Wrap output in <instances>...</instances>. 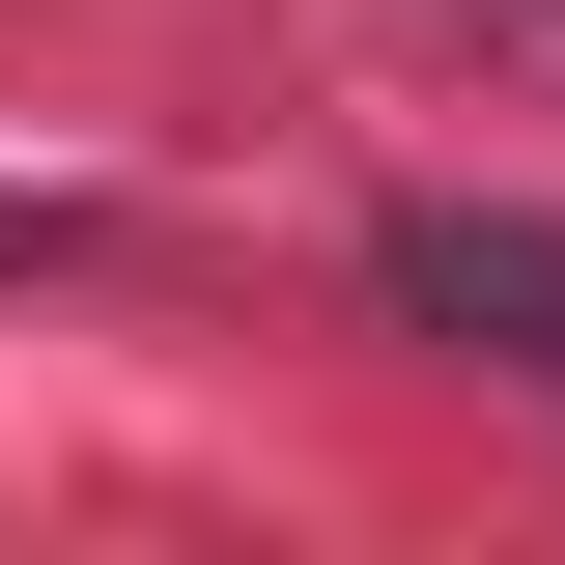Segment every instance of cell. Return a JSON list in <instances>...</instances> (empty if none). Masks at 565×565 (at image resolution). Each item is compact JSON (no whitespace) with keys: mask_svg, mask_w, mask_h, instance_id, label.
<instances>
[{"mask_svg":"<svg viewBox=\"0 0 565 565\" xmlns=\"http://www.w3.org/2000/svg\"><path fill=\"white\" fill-rule=\"evenodd\" d=\"M396 282L452 311V340H509V367H565V255H537V226H396Z\"/></svg>","mask_w":565,"mask_h":565,"instance_id":"cell-1","label":"cell"}]
</instances>
